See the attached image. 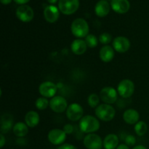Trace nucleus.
Listing matches in <instances>:
<instances>
[{"label": "nucleus", "instance_id": "f257e3e1", "mask_svg": "<svg viewBox=\"0 0 149 149\" xmlns=\"http://www.w3.org/2000/svg\"><path fill=\"white\" fill-rule=\"evenodd\" d=\"M100 126L98 119L91 115L84 116L79 121V128L84 133H94L100 129Z\"/></svg>", "mask_w": 149, "mask_h": 149}, {"label": "nucleus", "instance_id": "f03ea898", "mask_svg": "<svg viewBox=\"0 0 149 149\" xmlns=\"http://www.w3.org/2000/svg\"><path fill=\"white\" fill-rule=\"evenodd\" d=\"M72 34L78 39L85 38L89 34V25L83 18H77L72 22L71 26Z\"/></svg>", "mask_w": 149, "mask_h": 149}, {"label": "nucleus", "instance_id": "7ed1b4c3", "mask_svg": "<svg viewBox=\"0 0 149 149\" xmlns=\"http://www.w3.org/2000/svg\"><path fill=\"white\" fill-rule=\"evenodd\" d=\"M96 116L103 122H110L116 115V110L110 104H100L95 110Z\"/></svg>", "mask_w": 149, "mask_h": 149}, {"label": "nucleus", "instance_id": "20e7f679", "mask_svg": "<svg viewBox=\"0 0 149 149\" xmlns=\"http://www.w3.org/2000/svg\"><path fill=\"white\" fill-rule=\"evenodd\" d=\"M118 94L123 98H129L135 92V84L128 79L122 80L117 86Z\"/></svg>", "mask_w": 149, "mask_h": 149}, {"label": "nucleus", "instance_id": "39448f33", "mask_svg": "<svg viewBox=\"0 0 149 149\" xmlns=\"http://www.w3.org/2000/svg\"><path fill=\"white\" fill-rule=\"evenodd\" d=\"M79 7V0H59L58 8L64 15H72L77 11Z\"/></svg>", "mask_w": 149, "mask_h": 149}, {"label": "nucleus", "instance_id": "423d86ee", "mask_svg": "<svg viewBox=\"0 0 149 149\" xmlns=\"http://www.w3.org/2000/svg\"><path fill=\"white\" fill-rule=\"evenodd\" d=\"M99 96L106 104H113L118 99V92L113 87H105L100 90Z\"/></svg>", "mask_w": 149, "mask_h": 149}, {"label": "nucleus", "instance_id": "0eeeda50", "mask_svg": "<svg viewBox=\"0 0 149 149\" xmlns=\"http://www.w3.org/2000/svg\"><path fill=\"white\" fill-rule=\"evenodd\" d=\"M66 116L70 121L77 122L83 117L84 110L82 106L77 103H73L68 106L66 110Z\"/></svg>", "mask_w": 149, "mask_h": 149}, {"label": "nucleus", "instance_id": "6e6552de", "mask_svg": "<svg viewBox=\"0 0 149 149\" xmlns=\"http://www.w3.org/2000/svg\"><path fill=\"white\" fill-rule=\"evenodd\" d=\"M68 106L66 99L62 96H55L49 100V107L51 110L55 113H61L66 111Z\"/></svg>", "mask_w": 149, "mask_h": 149}, {"label": "nucleus", "instance_id": "1a4fd4ad", "mask_svg": "<svg viewBox=\"0 0 149 149\" xmlns=\"http://www.w3.org/2000/svg\"><path fill=\"white\" fill-rule=\"evenodd\" d=\"M58 91V86L54 82L46 81L42 82L39 87V93L42 97L46 98H52L55 97Z\"/></svg>", "mask_w": 149, "mask_h": 149}, {"label": "nucleus", "instance_id": "9d476101", "mask_svg": "<svg viewBox=\"0 0 149 149\" xmlns=\"http://www.w3.org/2000/svg\"><path fill=\"white\" fill-rule=\"evenodd\" d=\"M83 143L87 149H101L103 146V141L95 133L87 134L84 138Z\"/></svg>", "mask_w": 149, "mask_h": 149}, {"label": "nucleus", "instance_id": "9b49d317", "mask_svg": "<svg viewBox=\"0 0 149 149\" xmlns=\"http://www.w3.org/2000/svg\"><path fill=\"white\" fill-rule=\"evenodd\" d=\"M16 17L23 23H29L31 20H33V16H34V13L33 10L30 6L26 5H20L16 10Z\"/></svg>", "mask_w": 149, "mask_h": 149}, {"label": "nucleus", "instance_id": "f8f14e48", "mask_svg": "<svg viewBox=\"0 0 149 149\" xmlns=\"http://www.w3.org/2000/svg\"><path fill=\"white\" fill-rule=\"evenodd\" d=\"M66 134L63 130L52 129L48 132V141L55 146L63 145L66 139Z\"/></svg>", "mask_w": 149, "mask_h": 149}, {"label": "nucleus", "instance_id": "ddd939ff", "mask_svg": "<svg viewBox=\"0 0 149 149\" xmlns=\"http://www.w3.org/2000/svg\"><path fill=\"white\" fill-rule=\"evenodd\" d=\"M112 46L114 50L119 53L127 52L131 46L130 41L125 36H117L113 40Z\"/></svg>", "mask_w": 149, "mask_h": 149}, {"label": "nucleus", "instance_id": "4468645a", "mask_svg": "<svg viewBox=\"0 0 149 149\" xmlns=\"http://www.w3.org/2000/svg\"><path fill=\"white\" fill-rule=\"evenodd\" d=\"M59 10L57 7L54 5L47 6L44 10V17L47 22L49 23H54L59 18Z\"/></svg>", "mask_w": 149, "mask_h": 149}, {"label": "nucleus", "instance_id": "2eb2a0df", "mask_svg": "<svg viewBox=\"0 0 149 149\" xmlns=\"http://www.w3.org/2000/svg\"><path fill=\"white\" fill-rule=\"evenodd\" d=\"M111 7L116 13L119 14H125L129 11L130 4L128 0H111Z\"/></svg>", "mask_w": 149, "mask_h": 149}, {"label": "nucleus", "instance_id": "dca6fc26", "mask_svg": "<svg viewBox=\"0 0 149 149\" xmlns=\"http://www.w3.org/2000/svg\"><path fill=\"white\" fill-rule=\"evenodd\" d=\"M100 60L104 63H109L113 59L115 56V50L113 47L110 45H105L101 47L99 52Z\"/></svg>", "mask_w": 149, "mask_h": 149}, {"label": "nucleus", "instance_id": "f3484780", "mask_svg": "<svg viewBox=\"0 0 149 149\" xmlns=\"http://www.w3.org/2000/svg\"><path fill=\"white\" fill-rule=\"evenodd\" d=\"M123 119L128 125H135L139 122L140 113L134 109H129L123 113Z\"/></svg>", "mask_w": 149, "mask_h": 149}, {"label": "nucleus", "instance_id": "a211bd4d", "mask_svg": "<svg viewBox=\"0 0 149 149\" xmlns=\"http://www.w3.org/2000/svg\"><path fill=\"white\" fill-rule=\"evenodd\" d=\"M85 41L81 39H77L72 42L71 45V52L77 55H81L85 53L87 49Z\"/></svg>", "mask_w": 149, "mask_h": 149}, {"label": "nucleus", "instance_id": "6ab92c4d", "mask_svg": "<svg viewBox=\"0 0 149 149\" xmlns=\"http://www.w3.org/2000/svg\"><path fill=\"white\" fill-rule=\"evenodd\" d=\"M110 4L106 0H100L96 4L95 12L97 16L100 17H106L110 12Z\"/></svg>", "mask_w": 149, "mask_h": 149}, {"label": "nucleus", "instance_id": "aec40b11", "mask_svg": "<svg viewBox=\"0 0 149 149\" xmlns=\"http://www.w3.org/2000/svg\"><path fill=\"white\" fill-rule=\"evenodd\" d=\"M40 122V116L35 111H29L25 116V123L29 127L33 128L37 126Z\"/></svg>", "mask_w": 149, "mask_h": 149}, {"label": "nucleus", "instance_id": "412c9836", "mask_svg": "<svg viewBox=\"0 0 149 149\" xmlns=\"http://www.w3.org/2000/svg\"><path fill=\"white\" fill-rule=\"evenodd\" d=\"M13 119L11 115L7 113L3 115L1 118V133L6 134L13 129Z\"/></svg>", "mask_w": 149, "mask_h": 149}, {"label": "nucleus", "instance_id": "4be33fe9", "mask_svg": "<svg viewBox=\"0 0 149 149\" xmlns=\"http://www.w3.org/2000/svg\"><path fill=\"white\" fill-rule=\"evenodd\" d=\"M119 146V138L115 134H109L103 140V147L105 149H116Z\"/></svg>", "mask_w": 149, "mask_h": 149}, {"label": "nucleus", "instance_id": "5701e85b", "mask_svg": "<svg viewBox=\"0 0 149 149\" xmlns=\"http://www.w3.org/2000/svg\"><path fill=\"white\" fill-rule=\"evenodd\" d=\"M13 132L15 136L18 138H23L29 133V127L26 123L18 122L13 127Z\"/></svg>", "mask_w": 149, "mask_h": 149}, {"label": "nucleus", "instance_id": "b1692460", "mask_svg": "<svg viewBox=\"0 0 149 149\" xmlns=\"http://www.w3.org/2000/svg\"><path fill=\"white\" fill-rule=\"evenodd\" d=\"M134 130L135 133L138 136H143L146 135L148 130V126L147 124L143 121H139L138 123H136L134 127Z\"/></svg>", "mask_w": 149, "mask_h": 149}, {"label": "nucleus", "instance_id": "393cba45", "mask_svg": "<svg viewBox=\"0 0 149 149\" xmlns=\"http://www.w3.org/2000/svg\"><path fill=\"white\" fill-rule=\"evenodd\" d=\"M49 106V101L47 98L44 97H38L35 101V106L37 109L40 111H44Z\"/></svg>", "mask_w": 149, "mask_h": 149}, {"label": "nucleus", "instance_id": "a878e982", "mask_svg": "<svg viewBox=\"0 0 149 149\" xmlns=\"http://www.w3.org/2000/svg\"><path fill=\"white\" fill-rule=\"evenodd\" d=\"M100 103V96L95 93H92L87 97V103L91 108H97Z\"/></svg>", "mask_w": 149, "mask_h": 149}, {"label": "nucleus", "instance_id": "bb28decb", "mask_svg": "<svg viewBox=\"0 0 149 149\" xmlns=\"http://www.w3.org/2000/svg\"><path fill=\"white\" fill-rule=\"evenodd\" d=\"M84 41H85L88 47L95 48L98 45L99 39L94 34H88L85 37Z\"/></svg>", "mask_w": 149, "mask_h": 149}, {"label": "nucleus", "instance_id": "cd10ccee", "mask_svg": "<svg viewBox=\"0 0 149 149\" xmlns=\"http://www.w3.org/2000/svg\"><path fill=\"white\" fill-rule=\"evenodd\" d=\"M98 39L99 42L101 44L104 45H108V44H109L112 41V36L109 33L104 32L99 36Z\"/></svg>", "mask_w": 149, "mask_h": 149}, {"label": "nucleus", "instance_id": "c85d7f7f", "mask_svg": "<svg viewBox=\"0 0 149 149\" xmlns=\"http://www.w3.org/2000/svg\"><path fill=\"white\" fill-rule=\"evenodd\" d=\"M125 144L127 145L128 146H132L135 145V143H136V138L134 135H128L125 138Z\"/></svg>", "mask_w": 149, "mask_h": 149}, {"label": "nucleus", "instance_id": "c756f323", "mask_svg": "<svg viewBox=\"0 0 149 149\" xmlns=\"http://www.w3.org/2000/svg\"><path fill=\"white\" fill-rule=\"evenodd\" d=\"M63 130L65 132L66 135H70V134L73 133V132H74V127L71 124H66L63 126Z\"/></svg>", "mask_w": 149, "mask_h": 149}, {"label": "nucleus", "instance_id": "7c9ffc66", "mask_svg": "<svg viewBox=\"0 0 149 149\" xmlns=\"http://www.w3.org/2000/svg\"><path fill=\"white\" fill-rule=\"evenodd\" d=\"M58 149H77L74 145L69 143H63L58 147Z\"/></svg>", "mask_w": 149, "mask_h": 149}, {"label": "nucleus", "instance_id": "2f4dec72", "mask_svg": "<svg viewBox=\"0 0 149 149\" xmlns=\"http://www.w3.org/2000/svg\"><path fill=\"white\" fill-rule=\"evenodd\" d=\"M6 143V139L2 133L0 134V148H3Z\"/></svg>", "mask_w": 149, "mask_h": 149}, {"label": "nucleus", "instance_id": "473e14b6", "mask_svg": "<svg viewBox=\"0 0 149 149\" xmlns=\"http://www.w3.org/2000/svg\"><path fill=\"white\" fill-rule=\"evenodd\" d=\"M14 1L16 4L23 5V4H26L27 2H29L30 0H14Z\"/></svg>", "mask_w": 149, "mask_h": 149}, {"label": "nucleus", "instance_id": "72a5a7b5", "mask_svg": "<svg viewBox=\"0 0 149 149\" xmlns=\"http://www.w3.org/2000/svg\"><path fill=\"white\" fill-rule=\"evenodd\" d=\"M116 149H130L129 146L126 144H120V145L118 146V147L116 148Z\"/></svg>", "mask_w": 149, "mask_h": 149}, {"label": "nucleus", "instance_id": "f704fd0d", "mask_svg": "<svg viewBox=\"0 0 149 149\" xmlns=\"http://www.w3.org/2000/svg\"><path fill=\"white\" fill-rule=\"evenodd\" d=\"M1 2V4H5V5H7V4H9L11 3L12 0H0Z\"/></svg>", "mask_w": 149, "mask_h": 149}, {"label": "nucleus", "instance_id": "c9c22d12", "mask_svg": "<svg viewBox=\"0 0 149 149\" xmlns=\"http://www.w3.org/2000/svg\"><path fill=\"white\" fill-rule=\"evenodd\" d=\"M132 149H147L144 146H142V145H138V146H136L134 147Z\"/></svg>", "mask_w": 149, "mask_h": 149}, {"label": "nucleus", "instance_id": "e433bc0d", "mask_svg": "<svg viewBox=\"0 0 149 149\" xmlns=\"http://www.w3.org/2000/svg\"><path fill=\"white\" fill-rule=\"evenodd\" d=\"M47 1L49 3H50V4H55V3H56L58 1V0H47Z\"/></svg>", "mask_w": 149, "mask_h": 149}]
</instances>
